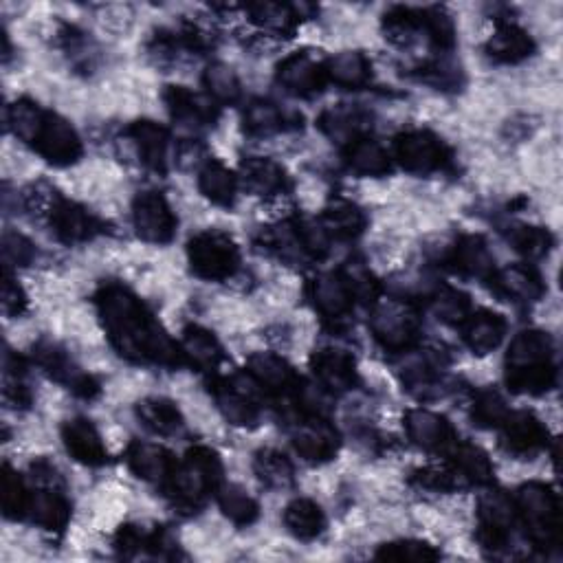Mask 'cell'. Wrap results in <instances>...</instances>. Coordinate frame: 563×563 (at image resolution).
Masks as SVG:
<instances>
[{
  "mask_svg": "<svg viewBox=\"0 0 563 563\" xmlns=\"http://www.w3.org/2000/svg\"><path fill=\"white\" fill-rule=\"evenodd\" d=\"M456 262L458 267L469 275H489L493 271V256L487 247V242L478 236H467L458 242L456 247Z\"/></svg>",
  "mask_w": 563,
  "mask_h": 563,
  "instance_id": "28",
  "label": "cell"
},
{
  "mask_svg": "<svg viewBox=\"0 0 563 563\" xmlns=\"http://www.w3.org/2000/svg\"><path fill=\"white\" fill-rule=\"evenodd\" d=\"M495 286H498L502 295L511 297L513 302H535L544 293L539 275L533 269L522 267V264H513V267L500 271L498 278H495Z\"/></svg>",
  "mask_w": 563,
  "mask_h": 563,
  "instance_id": "15",
  "label": "cell"
},
{
  "mask_svg": "<svg viewBox=\"0 0 563 563\" xmlns=\"http://www.w3.org/2000/svg\"><path fill=\"white\" fill-rule=\"evenodd\" d=\"M185 355L190 357L196 366L214 368L220 359V346L205 330L192 328L190 333L185 335Z\"/></svg>",
  "mask_w": 563,
  "mask_h": 563,
  "instance_id": "33",
  "label": "cell"
},
{
  "mask_svg": "<svg viewBox=\"0 0 563 563\" xmlns=\"http://www.w3.org/2000/svg\"><path fill=\"white\" fill-rule=\"evenodd\" d=\"M416 330V315L399 302L381 304L372 315V333L385 348H407L416 339Z\"/></svg>",
  "mask_w": 563,
  "mask_h": 563,
  "instance_id": "5",
  "label": "cell"
},
{
  "mask_svg": "<svg viewBox=\"0 0 563 563\" xmlns=\"http://www.w3.org/2000/svg\"><path fill=\"white\" fill-rule=\"evenodd\" d=\"M504 443L509 451L520 456H531L546 445V429L533 414L515 412L504 418Z\"/></svg>",
  "mask_w": 563,
  "mask_h": 563,
  "instance_id": "10",
  "label": "cell"
},
{
  "mask_svg": "<svg viewBox=\"0 0 563 563\" xmlns=\"http://www.w3.org/2000/svg\"><path fill=\"white\" fill-rule=\"evenodd\" d=\"M473 416L478 418L480 425L493 427V425H502L504 423V418L509 416V410H506V403L502 401L500 394L484 392L480 399H478L476 412H473Z\"/></svg>",
  "mask_w": 563,
  "mask_h": 563,
  "instance_id": "41",
  "label": "cell"
},
{
  "mask_svg": "<svg viewBox=\"0 0 563 563\" xmlns=\"http://www.w3.org/2000/svg\"><path fill=\"white\" fill-rule=\"evenodd\" d=\"M348 163L352 170L366 176H381L385 172H390V154L385 152L377 141L370 139H361L352 143Z\"/></svg>",
  "mask_w": 563,
  "mask_h": 563,
  "instance_id": "23",
  "label": "cell"
},
{
  "mask_svg": "<svg viewBox=\"0 0 563 563\" xmlns=\"http://www.w3.org/2000/svg\"><path fill=\"white\" fill-rule=\"evenodd\" d=\"M526 531L539 546H555L559 539V504L557 495L544 484H526L517 495Z\"/></svg>",
  "mask_w": 563,
  "mask_h": 563,
  "instance_id": "3",
  "label": "cell"
},
{
  "mask_svg": "<svg viewBox=\"0 0 563 563\" xmlns=\"http://www.w3.org/2000/svg\"><path fill=\"white\" fill-rule=\"evenodd\" d=\"M313 368L317 379L322 381L324 390L344 392L355 383V361L344 350H322L313 359Z\"/></svg>",
  "mask_w": 563,
  "mask_h": 563,
  "instance_id": "11",
  "label": "cell"
},
{
  "mask_svg": "<svg viewBox=\"0 0 563 563\" xmlns=\"http://www.w3.org/2000/svg\"><path fill=\"white\" fill-rule=\"evenodd\" d=\"M284 524L300 539H315L324 531V513L311 500H295L286 506Z\"/></svg>",
  "mask_w": 563,
  "mask_h": 563,
  "instance_id": "22",
  "label": "cell"
},
{
  "mask_svg": "<svg viewBox=\"0 0 563 563\" xmlns=\"http://www.w3.org/2000/svg\"><path fill=\"white\" fill-rule=\"evenodd\" d=\"M326 75L333 77L341 86L357 88L370 80V62L363 58L361 53H341L337 58L330 60Z\"/></svg>",
  "mask_w": 563,
  "mask_h": 563,
  "instance_id": "29",
  "label": "cell"
},
{
  "mask_svg": "<svg viewBox=\"0 0 563 563\" xmlns=\"http://www.w3.org/2000/svg\"><path fill=\"white\" fill-rule=\"evenodd\" d=\"M363 225H366V216H363L357 205L348 201H335L324 214V229L333 231L339 238H352L361 234Z\"/></svg>",
  "mask_w": 563,
  "mask_h": 563,
  "instance_id": "27",
  "label": "cell"
},
{
  "mask_svg": "<svg viewBox=\"0 0 563 563\" xmlns=\"http://www.w3.org/2000/svg\"><path fill=\"white\" fill-rule=\"evenodd\" d=\"M207 86L209 93H214V97L220 99V102H234L240 93L238 80L227 66H212L207 71Z\"/></svg>",
  "mask_w": 563,
  "mask_h": 563,
  "instance_id": "39",
  "label": "cell"
},
{
  "mask_svg": "<svg viewBox=\"0 0 563 563\" xmlns=\"http://www.w3.org/2000/svg\"><path fill=\"white\" fill-rule=\"evenodd\" d=\"M256 469L269 487H286L293 480L291 462L286 460V456L278 454V451H262L260 458L256 460Z\"/></svg>",
  "mask_w": 563,
  "mask_h": 563,
  "instance_id": "34",
  "label": "cell"
},
{
  "mask_svg": "<svg viewBox=\"0 0 563 563\" xmlns=\"http://www.w3.org/2000/svg\"><path fill=\"white\" fill-rule=\"evenodd\" d=\"M293 445L306 460H328L337 451V434L324 421H311L300 427Z\"/></svg>",
  "mask_w": 563,
  "mask_h": 563,
  "instance_id": "16",
  "label": "cell"
},
{
  "mask_svg": "<svg viewBox=\"0 0 563 563\" xmlns=\"http://www.w3.org/2000/svg\"><path fill=\"white\" fill-rule=\"evenodd\" d=\"M132 139L137 143L139 157L152 170H163L165 159H168V135L165 130L152 121H141L132 128Z\"/></svg>",
  "mask_w": 563,
  "mask_h": 563,
  "instance_id": "20",
  "label": "cell"
},
{
  "mask_svg": "<svg viewBox=\"0 0 563 563\" xmlns=\"http://www.w3.org/2000/svg\"><path fill=\"white\" fill-rule=\"evenodd\" d=\"M190 262L196 275L205 280H225L238 267V249L220 231H205L190 242Z\"/></svg>",
  "mask_w": 563,
  "mask_h": 563,
  "instance_id": "4",
  "label": "cell"
},
{
  "mask_svg": "<svg viewBox=\"0 0 563 563\" xmlns=\"http://www.w3.org/2000/svg\"><path fill=\"white\" fill-rule=\"evenodd\" d=\"M242 181L253 194H278L286 187L284 170L271 159H249L242 165Z\"/></svg>",
  "mask_w": 563,
  "mask_h": 563,
  "instance_id": "17",
  "label": "cell"
},
{
  "mask_svg": "<svg viewBox=\"0 0 563 563\" xmlns=\"http://www.w3.org/2000/svg\"><path fill=\"white\" fill-rule=\"evenodd\" d=\"M104 326L121 355L139 361L174 363L179 361V350L165 337L154 319L124 289H106L99 297Z\"/></svg>",
  "mask_w": 563,
  "mask_h": 563,
  "instance_id": "1",
  "label": "cell"
},
{
  "mask_svg": "<svg viewBox=\"0 0 563 563\" xmlns=\"http://www.w3.org/2000/svg\"><path fill=\"white\" fill-rule=\"evenodd\" d=\"M282 124V117L278 110H275L271 104H251V108L247 110V126L251 132H256V135H271L280 128Z\"/></svg>",
  "mask_w": 563,
  "mask_h": 563,
  "instance_id": "40",
  "label": "cell"
},
{
  "mask_svg": "<svg viewBox=\"0 0 563 563\" xmlns=\"http://www.w3.org/2000/svg\"><path fill=\"white\" fill-rule=\"evenodd\" d=\"M407 434L425 449H445L454 443V429L445 418L425 410H416L407 416Z\"/></svg>",
  "mask_w": 563,
  "mask_h": 563,
  "instance_id": "13",
  "label": "cell"
},
{
  "mask_svg": "<svg viewBox=\"0 0 563 563\" xmlns=\"http://www.w3.org/2000/svg\"><path fill=\"white\" fill-rule=\"evenodd\" d=\"M553 341L539 330H524L509 348V385L515 392L539 394L553 388Z\"/></svg>",
  "mask_w": 563,
  "mask_h": 563,
  "instance_id": "2",
  "label": "cell"
},
{
  "mask_svg": "<svg viewBox=\"0 0 563 563\" xmlns=\"http://www.w3.org/2000/svg\"><path fill=\"white\" fill-rule=\"evenodd\" d=\"M198 187H201V192L209 198V201H214L218 205H231V201H234L236 196V176L231 174L225 165L212 161L203 168L201 179H198Z\"/></svg>",
  "mask_w": 563,
  "mask_h": 563,
  "instance_id": "24",
  "label": "cell"
},
{
  "mask_svg": "<svg viewBox=\"0 0 563 563\" xmlns=\"http://www.w3.org/2000/svg\"><path fill=\"white\" fill-rule=\"evenodd\" d=\"M509 240L526 258H542L550 249V234L539 227H515L509 234Z\"/></svg>",
  "mask_w": 563,
  "mask_h": 563,
  "instance_id": "35",
  "label": "cell"
},
{
  "mask_svg": "<svg viewBox=\"0 0 563 563\" xmlns=\"http://www.w3.org/2000/svg\"><path fill=\"white\" fill-rule=\"evenodd\" d=\"M533 51V40L528 38V33L517 29L513 25H504L495 36L489 40V53L495 60L502 62H520L528 58Z\"/></svg>",
  "mask_w": 563,
  "mask_h": 563,
  "instance_id": "21",
  "label": "cell"
},
{
  "mask_svg": "<svg viewBox=\"0 0 563 563\" xmlns=\"http://www.w3.org/2000/svg\"><path fill=\"white\" fill-rule=\"evenodd\" d=\"M322 126L328 135L350 139L355 137L361 128V117L357 110L352 108H333L322 117Z\"/></svg>",
  "mask_w": 563,
  "mask_h": 563,
  "instance_id": "37",
  "label": "cell"
},
{
  "mask_svg": "<svg viewBox=\"0 0 563 563\" xmlns=\"http://www.w3.org/2000/svg\"><path fill=\"white\" fill-rule=\"evenodd\" d=\"M51 225L55 229V234H58L66 242L86 240V238H91V234L95 231L93 218L88 216L82 207H77L73 203H66V201H62L60 205L53 207Z\"/></svg>",
  "mask_w": 563,
  "mask_h": 563,
  "instance_id": "18",
  "label": "cell"
},
{
  "mask_svg": "<svg viewBox=\"0 0 563 563\" xmlns=\"http://www.w3.org/2000/svg\"><path fill=\"white\" fill-rule=\"evenodd\" d=\"M137 234L148 242H168L174 236V216L170 205L157 192L139 194L132 207Z\"/></svg>",
  "mask_w": 563,
  "mask_h": 563,
  "instance_id": "7",
  "label": "cell"
},
{
  "mask_svg": "<svg viewBox=\"0 0 563 563\" xmlns=\"http://www.w3.org/2000/svg\"><path fill=\"white\" fill-rule=\"evenodd\" d=\"M396 157L410 172H432L443 168L447 150L432 132L414 130L396 141Z\"/></svg>",
  "mask_w": 563,
  "mask_h": 563,
  "instance_id": "6",
  "label": "cell"
},
{
  "mask_svg": "<svg viewBox=\"0 0 563 563\" xmlns=\"http://www.w3.org/2000/svg\"><path fill=\"white\" fill-rule=\"evenodd\" d=\"M434 313L445 324L465 322L469 313V297L458 291H445L436 297Z\"/></svg>",
  "mask_w": 563,
  "mask_h": 563,
  "instance_id": "38",
  "label": "cell"
},
{
  "mask_svg": "<svg viewBox=\"0 0 563 563\" xmlns=\"http://www.w3.org/2000/svg\"><path fill=\"white\" fill-rule=\"evenodd\" d=\"M220 506H223L229 520H234L236 524H251L258 515V504L245 491L236 487H229L220 493Z\"/></svg>",
  "mask_w": 563,
  "mask_h": 563,
  "instance_id": "36",
  "label": "cell"
},
{
  "mask_svg": "<svg viewBox=\"0 0 563 563\" xmlns=\"http://www.w3.org/2000/svg\"><path fill=\"white\" fill-rule=\"evenodd\" d=\"M280 84L286 86V91L295 95H313L319 93L326 80V69L317 64L311 55H293L280 66Z\"/></svg>",
  "mask_w": 563,
  "mask_h": 563,
  "instance_id": "9",
  "label": "cell"
},
{
  "mask_svg": "<svg viewBox=\"0 0 563 563\" xmlns=\"http://www.w3.org/2000/svg\"><path fill=\"white\" fill-rule=\"evenodd\" d=\"M381 557H390V559H434L436 553L425 544L403 542V544H392V546L385 548Z\"/></svg>",
  "mask_w": 563,
  "mask_h": 563,
  "instance_id": "42",
  "label": "cell"
},
{
  "mask_svg": "<svg viewBox=\"0 0 563 563\" xmlns=\"http://www.w3.org/2000/svg\"><path fill=\"white\" fill-rule=\"evenodd\" d=\"M249 368L253 379L269 390H284L293 381V370L280 357L256 355L249 361Z\"/></svg>",
  "mask_w": 563,
  "mask_h": 563,
  "instance_id": "30",
  "label": "cell"
},
{
  "mask_svg": "<svg viewBox=\"0 0 563 563\" xmlns=\"http://www.w3.org/2000/svg\"><path fill=\"white\" fill-rule=\"evenodd\" d=\"M130 467L135 469L139 478L159 480L163 476H172L174 465L170 456L161 447L154 445H135L130 451Z\"/></svg>",
  "mask_w": 563,
  "mask_h": 563,
  "instance_id": "25",
  "label": "cell"
},
{
  "mask_svg": "<svg viewBox=\"0 0 563 563\" xmlns=\"http://www.w3.org/2000/svg\"><path fill=\"white\" fill-rule=\"evenodd\" d=\"M27 511H31L33 522L44 528H60L69 517V504L55 491H42L27 500Z\"/></svg>",
  "mask_w": 563,
  "mask_h": 563,
  "instance_id": "26",
  "label": "cell"
},
{
  "mask_svg": "<svg viewBox=\"0 0 563 563\" xmlns=\"http://www.w3.org/2000/svg\"><path fill=\"white\" fill-rule=\"evenodd\" d=\"M506 335V322L495 313L482 311L478 315L467 317L465 326V341L467 346L478 352V355H487V352L495 350Z\"/></svg>",
  "mask_w": 563,
  "mask_h": 563,
  "instance_id": "14",
  "label": "cell"
},
{
  "mask_svg": "<svg viewBox=\"0 0 563 563\" xmlns=\"http://www.w3.org/2000/svg\"><path fill=\"white\" fill-rule=\"evenodd\" d=\"M33 143H36L44 157L60 165L73 163L82 152L80 139H77L75 130L66 124L64 119H58L53 115H44V121Z\"/></svg>",
  "mask_w": 563,
  "mask_h": 563,
  "instance_id": "8",
  "label": "cell"
},
{
  "mask_svg": "<svg viewBox=\"0 0 563 563\" xmlns=\"http://www.w3.org/2000/svg\"><path fill=\"white\" fill-rule=\"evenodd\" d=\"M454 458H456V471L460 473L462 478H467L471 482L484 484L491 480V462L487 458V454H482L478 447L473 445H456L454 449Z\"/></svg>",
  "mask_w": 563,
  "mask_h": 563,
  "instance_id": "32",
  "label": "cell"
},
{
  "mask_svg": "<svg viewBox=\"0 0 563 563\" xmlns=\"http://www.w3.org/2000/svg\"><path fill=\"white\" fill-rule=\"evenodd\" d=\"M64 443L69 454L75 460L84 462V465H104L106 462V449L102 438L95 432V427L88 421H71L64 427Z\"/></svg>",
  "mask_w": 563,
  "mask_h": 563,
  "instance_id": "12",
  "label": "cell"
},
{
  "mask_svg": "<svg viewBox=\"0 0 563 563\" xmlns=\"http://www.w3.org/2000/svg\"><path fill=\"white\" fill-rule=\"evenodd\" d=\"M313 297L319 311L328 317H344L350 311L352 293L344 278L335 275H322L313 286Z\"/></svg>",
  "mask_w": 563,
  "mask_h": 563,
  "instance_id": "19",
  "label": "cell"
},
{
  "mask_svg": "<svg viewBox=\"0 0 563 563\" xmlns=\"http://www.w3.org/2000/svg\"><path fill=\"white\" fill-rule=\"evenodd\" d=\"M139 416L157 434H172L181 425V414L176 410V405L163 399L143 401L139 405Z\"/></svg>",
  "mask_w": 563,
  "mask_h": 563,
  "instance_id": "31",
  "label": "cell"
}]
</instances>
